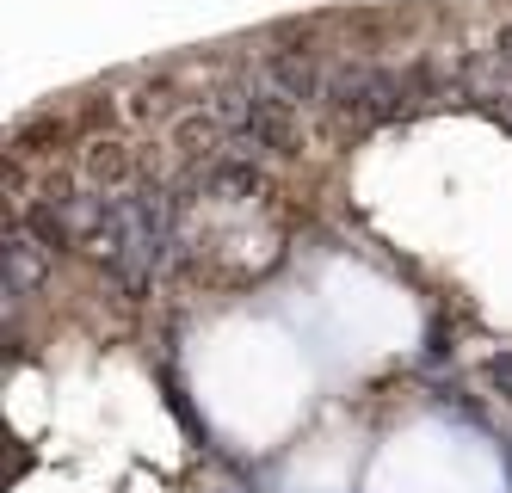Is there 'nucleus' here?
I'll return each instance as SVG.
<instances>
[{
    "label": "nucleus",
    "mask_w": 512,
    "mask_h": 493,
    "mask_svg": "<svg viewBox=\"0 0 512 493\" xmlns=\"http://www.w3.org/2000/svg\"><path fill=\"white\" fill-rule=\"evenodd\" d=\"M420 93H432V68H377V62H346L327 74V111L346 124H383L401 118Z\"/></svg>",
    "instance_id": "1"
},
{
    "label": "nucleus",
    "mask_w": 512,
    "mask_h": 493,
    "mask_svg": "<svg viewBox=\"0 0 512 493\" xmlns=\"http://www.w3.org/2000/svg\"><path fill=\"white\" fill-rule=\"evenodd\" d=\"M204 111L229 130V142L272 148V155H284L290 136H297V111H290L284 93H216Z\"/></svg>",
    "instance_id": "2"
},
{
    "label": "nucleus",
    "mask_w": 512,
    "mask_h": 493,
    "mask_svg": "<svg viewBox=\"0 0 512 493\" xmlns=\"http://www.w3.org/2000/svg\"><path fill=\"white\" fill-rule=\"evenodd\" d=\"M266 81H272V93H284V99H321V93H327V74L315 68L309 50H272V56H266Z\"/></svg>",
    "instance_id": "3"
},
{
    "label": "nucleus",
    "mask_w": 512,
    "mask_h": 493,
    "mask_svg": "<svg viewBox=\"0 0 512 493\" xmlns=\"http://www.w3.org/2000/svg\"><path fill=\"white\" fill-rule=\"evenodd\" d=\"M87 173L99 179V185H124L130 173H136V155L124 142H99V148H87Z\"/></svg>",
    "instance_id": "4"
},
{
    "label": "nucleus",
    "mask_w": 512,
    "mask_h": 493,
    "mask_svg": "<svg viewBox=\"0 0 512 493\" xmlns=\"http://www.w3.org/2000/svg\"><path fill=\"white\" fill-rule=\"evenodd\" d=\"M38 241H31V235H19L13 247H7V296H25L31 284H38Z\"/></svg>",
    "instance_id": "5"
},
{
    "label": "nucleus",
    "mask_w": 512,
    "mask_h": 493,
    "mask_svg": "<svg viewBox=\"0 0 512 493\" xmlns=\"http://www.w3.org/2000/svg\"><path fill=\"white\" fill-rule=\"evenodd\" d=\"M488 376L500 389H512V352H500V358H488Z\"/></svg>",
    "instance_id": "6"
}]
</instances>
